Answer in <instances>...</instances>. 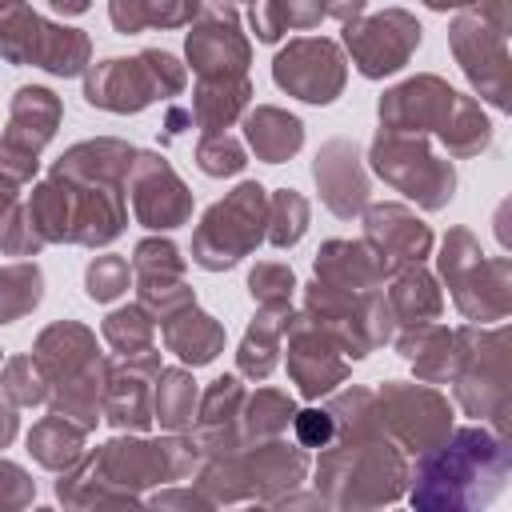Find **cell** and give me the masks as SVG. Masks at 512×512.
<instances>
[{
    "instance_id": "35",
    "label": "cell",
    "mask_w": 512,
    "mask_h": 512,
    "mask_svg": "<svg viewBox=\"0 0 512 512\" xmlns=\"http://www.w3.org/2000/svg\"><path fill=\"white\" fill-rule=\"evenodd\" d=\"M200 388L188 368H160L152 380V420L164 432H188L196 420Z\"/></svg>"
},
{
    "instance_id": "19",
    "label": "cell",
    "mask_w": 512,
    "mask_h": 512,
    "mask_svg": "<svg viewBox=\"0 0 512 512\" xmlns=\"http://www.w3.org/2000/svg\"><path fill=\"white\" fill-rule=\"evenodd\" d=\"M272 80L288 96L304 104H332L344 92L348 60L336 40L328 36H300L288 40L272 60Z\"/></svg>"
},
{
    "instance_id": "6",
    "label": "cell",
    "mask_w": 512,
    "mask_h": 512,
    "mask_svg": "<svg viewBox=\"0 0 512 512\" xmlns=\"http://www.w3.org/2000/svg\"><path fill=\"white\" fill-rule=\"evenodd\" d=\"M32 356L44 364L52 384L48 408L92 432L100 424V396L108 376V356L96 348V332L76 320H56L36 336Z\"/></svg>"
},
{
    "instance_id": "38",
    "label": "cell",
    "mask_w": 512,
    "mask_h": 512,
    "mask_svg": "<svg viewBox=\"0 0 512 512\" xmlns=\"http://www.w3.org/2000/svg\"><path fill=\"white\" fill-rule=\"evenodd\" d=\"M436 140L448 148V156L456 160H468V156H480L488 144H492V120L484 116L480 100L476 96H456V108L452 116L444 120V128L436 132Z\"/></svg>"
},
{
    "instance_id": "46",
    "label": "cell",
    "mask_w": 512,
    "mask_h": 512,
    "mask_svg": "<svg viewBox=\"0 0 512 512\" xmlns=\"http://www.w3.org/2000/svg\"><path fill=\"white\" fill-rule=\"evenodd\" d=\"M192 160L204 176H220V180L244 172V164H248L244 144L232 132H200V140L192 148Z\"/></svg>"
},
{
    "instance_id": "53",
    "label": "cell",
    "mask_w": 512,
    "mask_h": 512,
    "mask_svg": "<svg viewBox=\"0 0 512 512\" xmlns=\"http://www.w3.org/2000/svg\"><path fill=\"white\" fill-rule=\"evenodd\" d=\"M472 12H476L480 20H488L496 32H504V36H508V28H512V12H508V0H480Z\"/></svg>"
},
{
    "instance_id": "14",
    "label": "cell",
    "mask_w": 512,
    "mask_h": 512,
    "mask_svg": "<svg viewBox=\"0 0 512 512\" xmlns=\"http://www.w3.org/2000/svg\"><path fill=\"white\" fill-rule=\"evenodd\" d=\"M376 420L404 456H424L452 432V404L432 384L388 380L376 388Z\"/></svg>"
},
{
    "instance_id": "8",
    "label": "cell",
    "mask_w": 512,
    "mask_h": 512,
    "mask_svg": "<svg viewBox=\"0 0 512 512\" xmlns=\"http://www.w3.org/2000/svg\"><path fill=\"white\" fill-rule=\"evenodd\" d=\"M188 88V64L164 48H144L136 56H108L84 68V100L100 112L136 116L156 100H172Z\"/></svg>"
},
{
    "instance_id": "26",
    "label": "cell",
    "mask_w": 512,
    "mask_h": 512,
    "mask_svg": "<svg viewBox=\"0 0 512 512\" xmlns=\"http://www.w3.org/2000/svg\"><path fill=\"white\" fill-rule=\"evenodd\" d=\"M160 340L164 348L180 360V364H192V368H204L212 364L220 352H224V324L216 316H208L196 300L160 316Z\"/></svg>"
},
{
    "instance_id": "50",
    "label": "cell",
    "mask_w": 512,
    "mask_h": 512,
    "mask_svg": "<svg viewBox=\"0 0 512 512\" xmlns=\"http://www.w3.org/2000/svg\"><path fill=\"white\" fill-rule=\"evenodd\" d=\"M32 500H36V480L16 460H4L0 456V512L28 508Z\"/></svg>"
},
{
    "instance_id": "47",
    "label": "cell",
    "mask_w": 512,
    "mask_h": 512,
    "mask_svg": "<svg viewBox=\"0 0 512 512\" xmlns=\"http://www.w3.org/2000/svg\"><path fill=\"white\" fill-rule=\"evenodd\" d=\"M128 284H132V264H128L124 256H116V252H104V256H96V260L84 268V292H88V300H96V304L120 300V296L128 292Z\"/></svg>"
},
{
    "instance_id": "40",
    "label": "cell",
    "mask_w": 512,
    "mask_h": 512,
    "mask_svg": "<svg viewBox=\"0 0 512 512\" xmlns=\"http://www.w3.org/2000/svg\"><path fill=\"white\" fill-rule=\"evenodd\" d=\"M100 336L104 344L112 348V356L120 360H132V356H144L156 348V320L148 308L140 304H124V308H112L100 324Z\"/></svg>"
},
{
    "instance_id": "55",
    "label": "cell",
    "mask_w": 512,
    "mask_h": 512,
    "mask_svg": "<svg viewBox=\"0 0 512 512\" xmlns=\"http://www.w3.org/2000/svg\"><path fill=\"white\" fill-rule=\"evenodd\" d=\"M364 8H368V0H324V16H332V20H340V24L364 16Z\"/></svg>"
},
{
    "instance_id": "16",
    "label": "cell",
    "mask_w": 512,
    "mask_h": 512,
    "mask_svg": "<svg viewBox=\"0 0 512 512\" xmlns=\"http://www.w3.org/2000/svg\"><path fill=\"white\" fill-rule=\"evenodd\" d=\"M448 48L468 76L472 92L492 104L496 112H508L512 104V60H508V36L496 32L488 20H480L472 8L456 12L448 24Z\"/></svg>"
},
{
    "instance_id": "4",
    "label": "cell",
    "mask_w": 512,
    "mask_h": 512,
    "mask_svg": "<svg viewBox=\"0 0 512 512\" xmlns=\"http://www.w3.org/2000/svg\"><path fill=\"white\" fill-rule=\"evenodd\" d=\"M312 460L308 448L288 444L284 436L272 440H252L240 444L224 456H204L200 468L192 472V484L208 496V504H240V500H260V504H280L288 492H296L308 476Z\"/></svg>"
},
{
    "instance_id": "23",
    "label": "cell",
    "mask_w": 512,
    "mask_h": 512,
    "mask_svg": "<svg viewBox=\"0 0 512 512\" xmlns=\"http://www.w3.org/2000/svg\"><path fill=\"white\" fill-rule=\"evenodd\" d=\"M160 368H164L160 348L132 356V360L108 356L100 420H108L116 432H148L152 428V380Z\"/></svg>"
},
{
    "instance_id": "5",
    "label": "cell",
    "mask_w": 512,
    "mask_h": 512,
    "mask_svg": "<svg viewBox=\"0 0 512 512\" xmlns=\"http://www.w3.org/2000/svg\"><path fill=\"white\" fill-rule=\"evenodd\" d=\"M28 220L44 236V244H84L104 248L112 244L128 224V200L124 188L108 184H84L48 172L28 196Z\"/></svg>"
},
{
    "instance_id": "12",
    "label": "cell",
    "mask_w": 512,
    "mask_h": 512,
    "mask_svg": "<svg viewBox=\"0 0 512 512\" xmlns=\"http://www.w3.org/2000/svg\"><path fill=\"white\" fill-rule=\"evenodd\" d=\"M368 164H372V172L388 188H396L400 196H408L424 212H440L456 196V168H452V160H440L428 148L424 136L380 128L372 136V144H368Z\"/></svg>"
},
{
    "instance_id": "34",
    "label": "cell",
    "mask_w": 512,
    "mask_h": 512,
    "mask_svg": "<svg viewBox=\"0 0 512 512\" xmlns=\"http://www.w3.org/2000/svg\"><path fill=\"white\" fill-rule=\"evenodd\" d=\"M84 436H88V432H84L76 420L60 416V412H48L44 420L32 424V432H28V452H32V460H36L40 468L64 472V468H72V464L84 456Z\"/></svg>"
},
{
    "instance_id": "44",
    "label": "cell",
    "mask_w": 512,
    "mask_h": 512,
    "mask_svg": "<svg viewBox=\"0 0 512 512\" xmlns=\"http://www.w3.org/2000/svg\"><path fill=\"white\" fill-rule=\"evenodd\" d=\"M184 280V256L168 236H144L132 252V284L152 288V284H172Z\"/></svg>"
},
{
    "instance_id": "18",
    "label": "cell",
    "mask_w": 512,
    "mask_h": 512,
    "mask_svg": "<svg viewBox=\"0 0 512 512\" xmlns=\"http://www.w3.org/2000/svg\"><path fill=\"white\" fill-rule=\"evenodd\" d=\"M184 56L196 72V80H232L248 76L252 44L240 32V16L224 0H200L196 20L184 36Z\"/></svg>"
},
{
    "instance_id": "61",
    "label": "cell",
    "mask_w": 512,
    "mask_h": 512,
    "mask_svg": "<svg viewBox=\"0 0 512 512\" xmlns=\"http://www.w3.org/2000/svg\"><path fill=\"white\" fill-rule=\"evenodd\" d=\"M224 4H232V0H224Z\"/></svg>"
},
{
    "instance_id": "60",
    "label": "cell",
    "mask_w": 512,
    "mask_h": 512,
    "mask_svg": "<svg viewBox=\"0 0 512 512\" xmlns=\"http://www.w3.org/2000/svg\"><path fill=\"white\" fill-rule=\"evenodd\" d=\"M8 8H12V0H0V16H4V12H8Z\"/></svg>"
},
{
    "instance_id": "36",
    "label": "cell",
    "mask_w": 512,
    "mask_h": 512,
    "mask_svg": "<svg viewBox=\"0 0 512 512\" xmlns=\"http://www.w3.org/2000/svg\"><path fill=\"white\" fill-rule=\"evenodd\" d=\"M196 12L200 0H108V20L124 36L144 28H188Z\"/></svg>"
},
{
    "instance_id": "31",
    "label": "cell",
    "mask_w": 512,
    "mask_h": 512,
    "mask_svg": "<svg viewBox=\"0 0 512 512\" xmlns=\"http://www.w3.org/2000/svg\"><path fill=\"white\" fill-rule=\"evenodd\" d=\"M292 308H256L252 324L240 336L236 348V372L244 380H268L280 364V344H284V320Z\"/></svg>"
},
{
    "instance_id": "52",
    "label": "cell",
    "mask_w": 512,
    "mask_h": 512,
    "mask_svg": "<svg viewBox=\"0 0 512 512\" xmlns=\"http://www.w3.org/2000/svg\"><path fill=\"white\" fill-rule=\"evenodd\" d=\"M148 504H152V508H212L208 496H204L196 484H188V488H164V492H156Z\"/></svg>"
},
{
    "instance_id": "58",
    "label": "cell",
    "mask_w": 512,
    "mask_h": 512,
    "mask_svg": "<svg viewBox=\"0 0 512 512\" xmlns=\"http://www.w3.org/2000/svg\"><path fill=\"white\" fill-rule=\"evenodd\" d=\"M48 8L60 16H84L92 8V0H48Z\"/></svg>"
},
{
    "instance_id": "7",
    "label": "cell",
    "mask_w": 512,
    "mask_h": 512,
    "mask_svg": "<svg viewBox=\"0 0 512 512\" xmlns=\"http://www.w3.org/2000/svg\"><path fill=\"white\" fill-rule=\"evenodd\" d=\"M456 364H452V392L456 404L476 416L480 424L508 436L512 424V336L508 324H464L452 328Z\"/></svg>"
},
{
    "instance_id": "32",
    "label": "cell",
    "mask_w": 512,
    "mask_h": 512,
    "mask_svg": "<svg viewBox=\"0 0 512 512\" xmlns=\"http://www.w3.org/2000/svg\"><path fill=\"white\" fill-rule=\"evenodd\" d=\"M388 308L396 316V324H424V320H436L444 312V296H440V284L436 276L420 264H404L388 276Z\"/></svg>"
},
{
    "instance_id": "37",
    "label": "cell",
    "mask_w": 512,
    "mask_h": 512,
    "mask_svg": "<svg viewBox=\"0 0 512 512\" xmlns=\"http://www.w3.org/2000/svg\"><path fill=\"white\" fill-rule=\"evenodd\" d=\"M320 20H328L324 0H252L248 12V24L264 44H276L284 32H308Z\"/></svg>"
},
{
    "instance_id": "3",
    "label": "cell",
    "mask_w": 512,
    "mask_h": 512,
    "mask_svg": "<svg viewBox=\"0 0 512 512\" xmlns=\"http://www.w3.org/2000/svg\"><path fill=\"white\" fill-rule=\"evenodd\" d=\"M408 456L384 428L332 436L316 460V496L332 508H380L408 492Z\"/></svg>"
},
{
    "instance_id": "33",
    "label": "cell",
    "mask_w": 512,
    "mask_h": 512,
    "mask_svg": "<svg viewBox=\"0 0 512 512\" xmlns=\"http://www.w3.org/2000/svg\"><path fill=\"white\" fill-rule=\"evenodd\" d=\"M252 100V84L248 76H232V80H196L192 88V124L200 132H228Z\"/></svg>"
},
{
    "instance_id": "27",
    "label": "cell",
    "mask_w": 512,
    "mask_h": 512,
    "mask_svg": "<svg viewBox=\"0 0 512 512\" xmlns=\"http://www.w3.org/2000/svg\"><path fill=\"white\" fill-rule=\"evenodd\" d=\"M132 160H136V148L128 140L96 136V140H80V144L64 148V156L52 164V172L68 176V180H84V184L124 188V176H128Z\"/></svg>"
},
{
    "instance_id": "30",
    "label": "cell",
    "mask_w": 512,
    "mask_h": 512,
    "mask_svg": "<svg viewBox=\"0 0 512 512\" xmlns=\"http://www.w3.org/2000/svg\"><path fill=\"white\" fill-rule=\"evenodd\" d=\"M240 120H244L248 148L264 164H284V160H292L304 148V124H300V116H292V112H284L276 104H256Z\"/></svg>"
},
{
    "instance_id": "24",
    "label": "cell",
    "mask_w": 512,
    "mask_h": 512,
    "mask_svg": "<svg viewBox=\"0 0 512 512\" xmlns=\"http://www.w3.org/2000/svg\"><path fill=\"white\" fill-rule=\"evenodd\" d=\"M364 244L376 256L384 280L404 268V264H420L432 252V228L404 204H368L364 212Z\"/></svg>"
},
{
    "instance_id": "48",
    "label": "cell",
    "mask_w": 512,
    "mask_h": 512,
    "mask_svg": "<svg viewBox=\"0 0 512 512\" xmlns=\"http://www.w3.org/2000/svg\"><path fill=\"white\" fill-rule=\"evenodd\" d=\"M248 292L256 300V308H292V292H296V272L280 260H260L248 272Z\"/></svg>"
},
{
    "instance_id": "59",
    "label": "cell",
    "mask_w": 512,
    "mask_h": 512,
    "mask_svg": "<svg viewBox=\"0 0 512 512\" xmlns=\"http://www.w3.org/2000/svg\"><path fill=\"white\" fill-rule=\"evenodd\" d=\"M432 12H468V8H476L480 0H424Z\"/></svg>"
},
{
    "instance_id": "13",
    "label": "cell",
    "mask_w": 512,
    "mask_h": 512,
    "mask_svg": "<svg viewBox=\"0 0 512 512\" xmlns=\"http://www.w3.org/2000/svg\"><path fill=\"white\" fill-rule=\"evenodd\" d=\"M0 56L8 64H36L52 76H84L92 64V40L80 28L44 20L32 4L12 0L0 16Z\"/></svg>"
},
{
    "instance_id": "29",
    "label": "cell",
    "mask_w": 512,
    "mask_h": 512,
    "mask_svg": "<svg viewBox=\"0 0 512 512\" xmlns=\"http://www.w3.org/2000/svg\"><path fill=\"white\" fill-rule=\"evenodd\" d=\"M316 280L344 288V292H372L384 288V272L364 240H324L316 252Z\"/></svg>"
},
{
    "instance_id": "49",
    "label": "cell",
    "mask_w": 512,
    "mask_h": 512,
    "mask_svg": "<svg viewBox=\"0 0 512 512\" xmlns=\"http://www.w3.org/2000/svg\"><path fill=\"white\" fill-rule=\"evenodd\" d=\"M40 248H44V236L32 228L28 208L16 204V208L4 216V224H0V252H4V256H40Z\"/></svg>"
},
{
    "instance_id": "22",
    "label": "cell",
    "mask_w": 512,
    "mask_h": 512,
    "mask_svg": "<svg viewBox=\"0 0 512 512\" xmlns=\"http://www.w3.org/2000/svg\"><path fill=\"white\" fill-rule=\"evenodd\" d=\"M456 88L444 76L420 72L396 88H388L376 104L380 112V128L388 132H408V136H436L444 128V120L456 108Z\"/></svg>"
},
{
    "instance_id": "43",
    "label": "cell",
    "mask_w": 512,
    "mask_h": 512,
    "mask_svg": "<svg viewBox=\"0 0 512 512\" xmlns=\"http://www.w3.org/2000/svg\"><path fill=\"white\" fill-rule=\"evenodd\" d=\"M308 220H312V208H308V200L296 188L268 192V228H264V240L272 248H296L304 240V232H308Z\"/></svg>"
},
{
    "instance_id": "20",
    "label": "cell",
    "mask_w": 512,
    "mask_h": 512,
    "mask_svg": "<svg viewBox=\"0 0 512 512\" xmlns=\"http://www.w3.org/2000/svg\"><path fill=\"white\" fill-rule=\"evenodd\" d=\"M124 192H128L136 224L152 232H172L192 220V192L160 152L136 148V160L124 176Z\"/></svg>"
},
{
    "instance_id": "1",
    "label": "cell",
    "mask_w": 512,
    "mask_h": 512,
    "mask_svg": "<svg viewBox=\"0 0 512 512\" xmlns=\"http://www.w3.org/2000/svg\"><path fill=\"white\" fill-rule=\"evenodd\" d=\"M200 448L188 432H168L164 440H144V432H120L116 440L84 452L56 480V500L68 508H124L140 504L152 484L192 480L200 468Z\"/></svg>"
},
{
    "instance_id": "51",
    "label": "cell",
    "mask_w": 512,
    "mask_h": 512,
    "mask_svg": "<svg viewBox=\"0 0 512 512\" xmlns=\"http://www.w3.org/2000/svg\"><path fill=\"white\" fill-rule=\"evenodd\" d=\"M292 432H296V444H300V448H324V444H332L336 424H332V412L320 404V408L296 412V416H292Z\"/></svg>"
},
{
    "instance_id": "39",
    "label": "cell",
    "mask_w": 512,
    "mask_h": 512,
    "mask_svg": "<svg viewBox=\"0 0 512 512\" xmlns=\"http://www.w3.org/2000/svg\"><path fill=\"white\" fill-rule=\"evenodd\" d=\"M292 416H296V400L288 392H280V388H256L240 404V436H244V444L284 436L292 428Z\"/></svg>"
},
{
    "instance_id": "2",
    "label": "cell",
    "mask_w": 512,
    "mask_h": 512,
    "mask_svg": "<svg viewBox=\"0 0 512 512\" xmlns=\"http://www.w3.org/2000/svg\"><path fill=\"white\" fill-rule=\"evenodd\" d=\"M512 464V444L488 424L452 428L436 448L416 456L408 472V500L420 512H468L500 496Z\"/></svg>"
},
{
    "instance_id": "15",
    "label": "cell",
    "mask_w": 512,
    "mask_h": 512,
    "mask_svg": "<svg viewBox=\"0 0 512 512\" xmlns=\"http://www.w3.org/2000/svg\"><path fill=\"white\" fill-rule=\"evenodd\" d=\"M60 116H64V104L52 88H40V84L16 88L8 104V124L0 132V176L28 184L40 168V152L52 144L60 128Z\"/></svg>"
},
{
    "instance_id": "11",
    "label": "cell",
    "mask_w": 512,
    "mask_h": 512,
    "mask_svg": "<svg viewBox=\"0 0 512 512\" xmlns=\"http://www.w3.org/2000/svg\"><path fill=\"white\" fill-rule=\"evenodd\" d=\"M304 312L336 340V348L348 360H364L372 348L392 344V332L400 328L388 296L380 288L372 292H344L324 280H312L304 288Z\"/></svg>"
},
{
    "instance_id": "21",
    "label": "cell",
    "mask_w": 512,
    "mask_h": 512,
    "mask_svg": "<svg viewBox=\"0 0 512 512\" xmlns=\"http://www.w3.org/2000/svg\"><path fill=\"white\" fill-rule=\"evenodd\" d=\"M284 340H288V376L304 400H320L348 380V356L308 312H288Z\"/></svg>"
},
{
    "instance_id": "56",
    "label": "cell",
    "mask_w": 512,
    "mask_h": 512,
    "mask_svg": "<svg viewBox=\"0 0 512 512\" xmlns=\"http://www.w3.org/2000/svg\"><path fill=\"white\" fill-rule=\"evenodd\" d=\"M16 432H20V416H16V404H8V400L0 396V448H8V444L16 440Z\"/></svg>"
},
{
    "instance_id": "57",
    "label": "cell",
    "mask_w": 512,
    "mask_h": 512,
    "mask_svg": "<svg viewBox=\"0 0 512 512\" xmlns=\"http://www.w3.org/2000/svg\"><path fill=\"white\" fill-rule=\"evenodd\" d=\"M16 204H20V184L8 180V176H0V224H4V216H8Z\"/></svg>"
},
{
    "instance_id": "25",
    "label": "cell",
    "mask_w": 512,
    "mask_h": 512,
    "mask_svg": "<svg viewBox=\"0 0 512 512\" xmlns=\"http://www.w3.org/2000/svg\"><path fill=\"white\" fill-rule=\"evenodd\" d=\"M312 180H316L324 208L336 220H352L368 208L372 184H368V168L360 160V148L352 140H344V136L324 140L316 160H312Z\"/></svg>"
},
{
    "instance_id": "42",
    "label": "cell",
    "mask_w": 512,
    "mask_h": 512,
    "mask_svg": "<svg viewBox=\"0 0 512 512\" xmlns=\"http://www.w3.org/2000/svg\"><path fill=\"white\" fill-rule=\"evenodd\" d=\"M48 372L32 352H16L0 364V396L16 408H40L48 404Z\"/></svg>"
},
{
    "instance_id": "17",
    "label": "cell",
    "mask_w": 512,
    "mask_h": 512,
    "mask_svg": "<svg viewBox=\"0 0 512 512\" xmlns=\"http://www.w3.org/2000/svg\"><path fill=\"white\" fill-rule=\"evenodd\" d=\"M344 28V48L352 56V64L360 68V76L368 80H384L392 72H400L412 52L420 48V20L404 8H384V12H372V16H356Z\"/></svg>"
},
{
    "instance_id": "54",
    "label": "cell",
    "mask_w": 512,
    "mask_h": 512,
    "mask_svg": "<svg viewBox=\"0 0 512 512\" xmlns=\"http://www.w3.org/2000/svg\"><path fill=\"white\" fill-rule=\"evenodd\" d=\"M192 128V112L188 108H180V104H172L168 108V116H164V132H160V140L168 144V140H176L180 132H188Z\"/></svg>"
},
{
    "instance_id": "41",
    "label": "cell",
    "mask_w": 512,
    "mask_h": 512,
    "mask_svg": "<svg viewBox=\"0 0 512 512\" xmlns=\"http://www.w3.org/2000/svg\"><path fill=\"white\" fill-rule=\"evenodd\" d=\"M44 300V272L36 260L0 264V324L24 320Z\"/></svg>"
},
{
    "instance_id": "28",
    "label": "cell",
    "mask_w": 512,
    "mask_h": 512,
    "mask_svg": "<svg viewBox=\"0 0 512 512\" xmlns=\"http://www.w3.org/2000/svg\"><path fill=\"white\" fill-rule=\"evenodd\" d=\"M396 352L412 364L420 384H448L452 380V364H456V340L452 328L424 320V324H400L392 332Z\"/></svg>"
},
{
    "instance_id": "45",
    "label": "cell",
    "mask_w": 512,
    "mask_h": 512,
    "mask_svg": "<svg viewBox=\"0 0 512 512\" xmlns=\"http://www.w3.org/2000/svg\"><path fill=\"white\" fill-rule=\"evenodd\" d=\"M240 404H244V384L240 372L232 376H216L200 400H196V420L192 428H224V424H240Z\"/></svg>"
},
{
    "instance_id": "9",
    "label": "cell",
    "mask_w": 512,
    "mask_h": 512,
    "mask_svg": "<svg viewBox=\"0 0 512 512\" xmlns=\"http://www.w3.org/2000/svg\"><path fill=\"white\" fill-rule=\"evenodd\" d=\"M436 268L464 320L496 324L512 312V260L484 256L480 240L468 228H448V236L440 240Z\"/></svg>"
},
{
    "instance_id": "10",
    "label": "cell",
    "mask_w": 512,
    "mask_h": 512,
    "mask_svg": "<svg viewBox=\"0 0 512 512\" xmlns=\"http://www.w3.org/2000/svg\"><path fill=\"white\" fill-rule=\"evenodd\" d=\"M268 228V188L256 180H240L224 200H216L196 232H192V264L204 272H224L236 268L244 256H252L264 244Z\"/></svg>"
}]
</instances>
